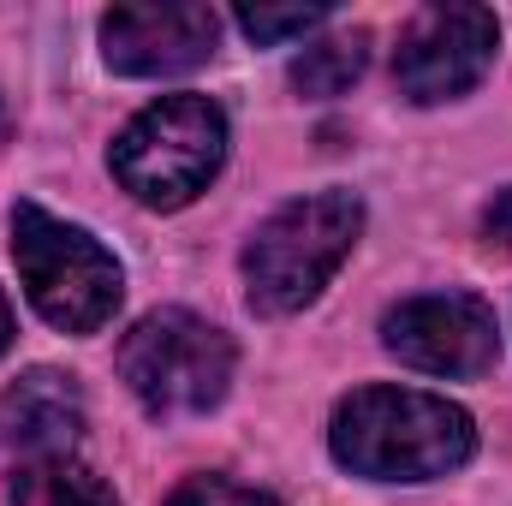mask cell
I'll return each mask as SVG.
<instances>
[{
	"label": "cell",
	"instance_id": "1",
	"mask_svg": "<svg viewBox=\"0 0 512 506\" xmlns=\"http://www.w3.org/2000/svg\"><path fill=\"white\" fill-rule=\"evenodd\" d=\"M328 447L352 477L435 483L477 453V423L465 405L423 387H358L352 399H340Z\"/></svg>",
	"mask_w": 512,
	"mask_h": 506
},
{
	"label": "cell",
	"instance_id": "2",
	"mask_svg": "<svg viewBox=\"0 0 512 506\" xmlns=\"http://www.w3.org/2000/svg\"><path fill=\"white\" fill-rule=\"evenodd\" d=\"M364 233V203L352 191H310L280 203L245 245V298L256 316H298L322 298Z\"/></svg>",
	"mask_w": 512,
	"mask_h": 506
},
{
	"label": "cell",
	"instance_id": "3",
	"mask_svg": "<svg viewBox=\"0 0 512 506\" xmlns=\"http://www.w3.org/2000/svg\"><path fill=\"white\" fill-rule=\"evenodd\" d=\"M12 262H18L30 304L60 334H96L120 310L126 274H120L114 251L102 239H90L84 227L48 215L42 203L12 209Z\"/></svg>",
	"mask_w": 512,
	"mask_h": 506
},
{
	"label": "cell",
	"instance_id": "4",
	"mask_svg": "<svg viewBox=\"0 0 512 506\" xmlns=\"http://www.w3.org/2000/svg\"><path fill=\"white\" fill-rule=\"evenodd\" d=\"M114 179L149 209H185L227 161V114L209 96H161L114 137Z\"/></svg>",
	"mask_w": 512,
	"mask_h": 506
},
{
	"label": "cell",
	"instance_id": "5",
	"mask_svg": "<svg viewBox=\"0 0 512 506\" xmlns=\"http://www.w3.org/2000/svg\"><path fill=\"white\" fill-rule=\"evenodd\" d=\"M233 340L191 310H149L120 346V376L149 417H203L233 387Z\"/></svg>",
	"mask_w": 512,
	"mask_h": 506
},
{
	"label": "cell",
	"instance_id": "6",
	"mask_svg": "<svg viewBox=\"0 0 512 506\" xmlns=\"http://www.w3.org/2000/svg\"><path fill=\"white\" fill-rule=\"evenodd\" d=\"M501 54V24L489 6H423L393 54V84L405 102L435 108L483 84Z\"/></svg>",
	"mask_w": 512,
	"mask_h": 506
},
{
	"label": "cell",
	"instance_id": "7",
	"mask_svg": "<svg viewBox=\"0 0 512 506\" xmlns=\"http://www.w3.org/2000/svg\"><path fill=\"white\" fill-rule=\"evenodd\" d=\"M382 346L423 376H483L501 358V328L471 292H423L382 316Z\"/></svg>",
	"mask_w": 512,
	"mask_h": 506
},
{
	"label": "cell",
	"instance_id": "8",
	"mask_svg": "<svg viewBox=\"0 0 512 506\" xmlns=\"http://www.w3.org/2000/svg\"><path fill=\"white\" fill-rule=\"evenodd\" d=\"M221 18L203 0H143L102 18V54L126 78H173L215 54Z\"/></svg>",
	"mask_w": 512,
	"mask_h": 506
},
{
	"label": "cell",
	"instance_id": "9",
	"mask_svg": "<svg viewBox=\"0 0 512 506\" xmlns=\"http://www.w3.org/2000/svg\"><path fill=\"white\" fill-rule=\"evenodd\" d=\"M84 435V393L60 370H24L0 393V441L12 453L36 459H72Z\"/></svg>",
	"mask_w": 512,
	"mask_h": 506
},
{
	"label": "cell",
	"instance_id": "10",
	"mask_svg": "<svg viewBox=\"0 0 512 506\" xmlns=\"http://www.w3.org/2000/svg\"><path fill=\"white\" fill-rule=\"evenodd\" d=\"M364 66H370V36H364V30H340V36L310 42V48L292 60V90L328 102V96L352 90V84L364 78Z\"/></svg>",
	"mask_w": 512,
	"mask_h": 506
},
{
	"label": "cell",
	"instance_id": "11",
	"mask_svg": "<svg viewBox=\"0 0 512 506\" xmlns=\"http://www.w3.org/2000/svg\"><path fill=\"white\" fill-rule=\"evenodd\" d=\"M12 506H120V495L78 459H36L12 477Z\"/></svg>",
	"mask_w": 512,
	"mask_h": 506
},
{
	"label": "cell",
	"instance_id": "12",
	"mask_svg": "<svg viewBox=\"0 0 512 506\" xmlns=\"http://www.w3.org/2000/svg\"><path fill=\"white\" fill-rule=\"evenodd\" d=\"M328 24V6H239V30L251 42H292Z\"/></svg>",
	"mask_w": 512,
	"mask_h": 506
},
{
	"label": "cell",
	"instance_id": "13",
	"mask_svg": "<svg viewBox=\"0 0 512 506\" xmlns=\"http://www.w3.org/2000/svg\"><path fill=\"white\" fill-rule=\"evenodd\" d=\"M167 506H274V495L245 489V483H233V477H191L185 489H173Z\"/></svg>",
	"mask_w": 512,
	"mask_h": 506
},
{
	"label": "cell",
	"instance_id": "14",
	"mask_svg": "<svg viewBox=\"0 0 512 506\" xmlns=\"http://www.w3.org/2000/svg\"><path fill=\"white\" fill-rule=\"evenodd\" d=\"M483 233H489V245H501V251H512V185L483 209Z\"/></svg>",
	"mask_w": 512,
	"mask_h": 506
},
{
	"label": "cell",
	"instance_id": "15",
	"mask_svg": "<svg viewBox=\"0 0 512 506\" xmlns=\"http://www.w3.org/2000/svg\"><path fill=\"white\" fill-rule=\"evenodd\" d=\"M6 346H12V304H6V292H0V358H6Z\"/></svg>",
	"mask_w": 512,
	"mask_h": 506
},
{
	"label": "cell",
	"instance_id": "16",
	"mask_svg": "<svg viewBox=\"0 0 512 506\" xmlns=\"http://www.w3.org/2000/svg\"><path fill=\"white\" fill-rule=\"evenodd\" d=\"M0 137H6V96H0Z\"/></svg>",
	"mask_w": 512,
	"mask_h": 506
}]
</instances>
